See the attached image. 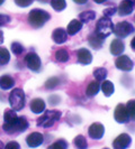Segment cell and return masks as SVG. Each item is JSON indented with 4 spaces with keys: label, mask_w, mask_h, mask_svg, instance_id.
Listing matches in <instances>:
<instances>
[{
    "label": "cell",
    "mask_w": 135,
    "mask_h": 149,
    "mask_svg": "<svg viewBox=\"0 0 135 149\" xmlns=\"http://www.w3.org/2000/svg\"><path fill=\"white\" fill-rule=\"evenodd\" d=\"M51 15L43 9H33L28 14V22L33 28H41L45 25V22H49Z\"/></svg>",
    "instance_id": "obj_1"
},
{
    "label": "cell",
    "mask_w": 135,
    "mask_h": 149,
    "mask_svg": "<svg viewBox=\"0 0 135 149\" xmlns=\"http://www.w3.org/2000/svg\"><path fill=\"white\" fill-rule=\"evenodd\" d=\"M8 100L14 111H20L25 107V92L19 88H16L10 92Z\"/></svg>",
    "instance_id": "obj_2"
},
{
    "label": "cell",
    "mask_w": 135,
    "mask_h": 149,
    "mask_svg": "<svg viewBox=\"0 0 135 149\" xmlns=\"http://www.w3.org/2000/svg\"><path fill=\"white\" fill-rule=\"evenodd\" d=\"M114 31V24L110 20V18L107 17H101L96 24V29L95 33L97 34L99 37H101L103 39L107 38L110 34Z\"/></svg>",
    "instance_id": "obj_3"
},
{
    "label": "cell",
    "mask_w": 135,
    "mask_h": 149,
    "mask_svg": "<svg viewBox=\"0 0 135 149\" xmlns=\"http://www.w3.org/2000/svg\"><path fill=\"white\" fill-rule=\"evenodd\" d=\"M62 113L59 110H49V111H44L43 116H41L37 119L36 123L38 127L43 128H50L54 125L55 121L61 118Z\"/></svg>",
    "instance_id": "obj_4"
},
{
    "label": "cell",
    "mask_w": 135,
    "mask_h": 149,
    "mask_svg": "<svg viewBox=\"0 0 135 149\" xmlns=\"http://www.w3.org/2000/svg\"><path fill=\"white\" fill-rule=\"evenodd\" d=\"M134 26L128 22H120L114 26V34L120 38H125L134 33Z\"/></svg>",
    "instance_id": "obj_5"
},
{
    "label": "cell",
    "mask_w": 135,
    "mask_h": 149,
    "mask_svg": "<svg viewBox=\"0 0 135 149\" xmlns=\"http://www.w3.org/2000/svg\"><path fill=\"white\" fill-rule=\"evenodd\" d=\"M25 62H26L27 67L30 70H32L33 72H39L41 68H42V62H41V58L36 53H28L25 57Z\"/></svg>",
    "instance_id": "obj_6"
},
{
    "label": "cell",
    "mask_w": 135,
    "mask_h": 149,
    "mask_svg": "<svg viewBox=\"0 0 135 149\" xmlns=\"http://www.w3.org/2000/svg\"><path fill=\"white\" fill-rule=\"evenodd\" d=\"M18 119V116L16 111H14L13 109H7L5 110V113H4V126H2V129L7 132V134H10V130L14 126V123L16 122V120Z\"/></svg>",
    "instance_id": "obj_7"
},
{
    "label": "cell",
    "mask_w": 135,
    "mask_h": 149,
    "mask_svg": "<svg viewBox=\"0 0 135 149\" xmlns=\"http://www.w3.org/2000/svg\"><path fill=\"white\" fill-rule=\"evenodd\" d=\"M115 65L120 71L129 72L134 67V62L131 60L127 55H120L115 61Z\"/></svg>",
    "instance_id": "obj_8"
},
{
    "label": "cell",
    "mask_w": 135,
    "mask_h": 149,
    "mask_svg": "<svg viewBox=\"0 0 135 149\" xmlns=\"http://www.w3.org/2000/svg\"><path fill=\"white\" fill-rule=\"evenodd\" d=\"M114 118L118 123H127L129 121V116H128L126 105L123 103L117 104V107L115 108V111H114Z\"/></svg>",
    "instance_id": "obj_9"
},
{
    "label": "cell",
    "mask_w": 135,
    "mask_h": 149,
    "mask_svg": "<svg viewBox=\"0 0 135 149\" xmlns=\"http://www.w3.org/2000/svg\"><path fill=\"white\" fill-rule=\"evenodd\" d=\"M105 134V127L99 123V122H95L92 123L88 129V134L90 138L95 139V140H100Z\"/></svg>",
    "instance_id": "obj_10"
},
{
    "label": "cell",
    "mask_w": 135,
    "mask_h": 149,
    "mask_svg": "<svg viewBox=\"0 0 135 149\" xmlns=\"http://www.w3.org/2000/svg\"><path fill=\"white\" fill-rule=\"evenodd\" d=\"M132 138L127 134H120L112 142V148L115 149H126L131 146Z\"/></svg>",
    "instance_id": "obj_11"
},
{
    "label": "cell",
    "mask_w": 135,
    "mask_h": 149,
    "mask_svg": "<svg viewBox=\"0 0 135 149\" xmlns=\"http://www.w3.org/2000/svg\"><path fill=\"white\" fill-rule=\"evenodd\" d=\"M44 141V136L41 132H32L26 138V143L30 148H36L41 146Z\"/></svg>",
    "instance_id": "obj_12"
},
{
    "label": "cell",
    "mask_w": 135,
    "mask_h": 149,
    "mask_svg": "<svg viewBox=\"0 0 135 149\" xmlns=\"http://www.w3.org/2000/svg\"><path fill=\"white\" fill-rule=\"evenodd\" d=\"M77 57L78 62L82 65H88L92 62V54L87 48H79L77 51Z\"/></svg>",
    "instance_id": "obj_13"
},
{
    "label": "cell",
    "mask_w": 135,
    "mask_h": 149,
    "mask_svg": "<svg viewBox=\"0 0 135 149\" xmlns=\"http://www.w3.org/2000/svg\"><path fill=\"white\" fill-rule=\"evenodd\" d=\"M30 127V123H28V120L26 117H18V119L16 120V122L14 123V126L11 128V134H15V132H22V131H26Z\"/></svg>",
    "instance_id": "obj_14"
},
{
    "label": "cell",
    "mask_w": 135,
    "mask_h": 149,
    "mask_svg": "<svg viewBox=\"0 0 135 149\" xmlns=\"http://www.w3.org/2000/svg\"><path fill=\"white\" fill-rule=\"evenodd\" d=\"M134 9V2L131 0H123L120 1V6L117 8V11L120 16H128L133 13Z\"/></svg>",
    "instance_id": "obj_15"
},
{
    "label": "cell",
    "mask_w": 135,
    "mask_h": 149,
    "mask_svg": "<svg viewBox=\"0 0 135 149\" xmlns=\"http://www.w3.org/2000/svg\"><path fill=\"white\" fill-rule=\"evenodd\" d=\"M124 49H125V44H124V42L122 39H120V38L112 39V42L110 43V46H109V51H110L112 55L120 56V55H122V53L124 52Z\"/></svg>",
    "instance_id": "obj_16"
},
{
    "label": "cell",
    "mask_w": 135,
    "mask_h": 149,
    "mask_svg": "<svg viewBox=\"0 0 135 149\" xmlns=\"http://www.w3.org/2000/svg\"><path fill=\"white\" fill-rule=\"evenodd\" d=\"M52 39L55 44H63L68 40V33L63 28H56L52 33Z\"/></svg>",
    "instance_id": "obj_17"
},
{
    "label": "cell",
    "mask_w": 135,
    "mask_h": 149,
    "mask_svg": "<svg viewBox=\"0 0 135 149\" xmlns=\"http://www.w3.org/2000/svg\"><path fill=\"white\" fill-rule=\"evenodd\" d=\"M30 110L34 113H43L45 111V102L41 97H35L30 101Z\"/></svg>",
    "instance_id": "obj_18"
},
{
    "label": "cell",
    "mask_w": 135,
    "mask_h": 149,
    "mask_svg": "<svg viewBox=\"0 0 135 149\" xmlns=\"http://www.w3.org/2000/svg\"><path fill=\"white\" fill-rule=\"evenodd\" d=\"M82 22H80L79 19H72L71 22H69V25H68L67 27V33L68 35H70V36H73L75 34H78L80 30L82 29Z\"/></svg>",
    "instance_id": "obj_19"
},
{
    "label": "cell",
    "mask_w": 135,
    "mask_h": 149,
    "mask_svg": "<svg viewBox=\"0 0 135 149\" xmlns=\"http://www.w3.org/2000/svg\"><path fill=\"white\" fill-rule=\"evenodd\" d=\"M104 40H105V39H103L101 37H99L95 31H94L92 34H90L89 37H88V43H89L90 46H91L92 48H95V49L101 48V46H103V44H104Z\"/></svg>",
    "instance_id": "obj_20"
},
{
    "label": "cell",
    "mask_w": 135,
    "mask_h": 149,
    "mask_svg": "<svg viewBox=\"0 0 135 149\" xmlns=\"http://www.w3.org/2000/svg\"><path fill=\"white\" fill-rule=\"evenodd\" d=\"M15 80L10 75H1L0 76V89L1 90H9L14 88Z\"/></svg>",
    "instance_id": "obj_21"
},
{
    "label": "cell",
    "mask_w": 135,
    "mask_h": 149,
    "mask_svg": "<svg viewBox=\"0 0 135 149\" xmlns=\"http://www.w3.org/2000/svg\"><path fill=\"white\" fill-rule=\"evenodd\" d=\"M54 57H55L56 62H60V63H65V62L70 60V55H69V52H68L67 48L58 49L54 54Z\"/></svg>",
    "instance_id": "obj_22"
},
{
    "label": "cell",
    "mask_w": 135,
    "mask_h": 149,
    "mask_svg": "<svg viewBox=\"0 0 135 149\" xmlns=\"http://www.w3.org/2000/svg\"><path fill=\"white\" fill-rule=\"evenodd\" d=\"M99 90H100V82H98L96 80L95 81H91L88 84V88L86 90V94L88 97H95L98 92H99Z\"/></svg>",
    "instance_id": "obj_23"
},
{
    "label": "cell",
    "mask_w": 135,
    "mask_h": 149,
    "mask_svg": "<svg viewBox=\"0 0 135 149\" xmlns=\"http://www.w3.org/2000/svg\"><path fill=\"white\" fill-rule=\"evenodd\" d=\"M100 89L103 91V93L105 94V97H110V95H112V93L115 91L112 82L107 81V80H105V81H103V82L100 83Z\"/></svg>",
    "instance_id": "obj_24"
},
{
    "label": "cell",
    "mask_w": 135,
    "mask_h": 149,
    "mask_svg": "<svg viewBox=\"0 0 135 149\" xmlns=\"http://www.w3.org/2000/svg\"><path fill=\"white\" fill-rule=\"evenodd\" d=\"M96 18V13L92 10H87V11H82L79 15V20L82 24H87V22H92Z\"/></svg>",
    "instance_id": "obj_25"
},
{
    "label": "cell",
    "mask_w": 135,
    "mask_h": 149,
    "mask_svg": "<svg viewBox=\"0 0 135 149\" xmlns=\"http://www.w3.org/2000/svg\"><path fill=\"white\" fill-rule=\"evenodd\" d=\"M107 75H108V71L106 70L105 67H98V68L94 70V76H95L96 81H98V82L105 81Z\"/></svg>",
    "instance_id": "obj_26"
},
{
    "label": "cell",
    "mask_w": 135,
    "mask_h": 149,
    "mask_svg": "<svg viewBox=\"0 0 135 149\" xmlns=\"http://www.w3.org/2000/svg\"><path fill=\"white\" fill-rule=\"evenodd\" d=\"M73 145L77 149H87L88 148V142L87 139L83 137L82 134H79L77 136L75 139H73Z\"/></svg>",
    "instance_id": "obj_27"
},
{
    "label": "cell",
    "mask_w": 135,
    "mask_h": 149,
    "mask_svg": "<svg viewBox=\"0 0 135 149\" xmlns=\"http://www.w3.org/2000/svg\"><path fill=\"white\" fill-rule=\"evenodd\" d=\"M50 3H51V7L54 10H56V11H62V10H64L65 7H67L65 0H51Z\"/></svg>",
    "instance_id": "obj_28"
},
{
    "label": "cell",
    "mask_w": 135,
    "mask_h": 149,
    "mask_svg": "<svg viewBox=\"0 0 135 149\" xmlns=\"http://www.w3.org/2000/svg\"><path fill=\"white\" fill-rule=\"evenodd\" d=\"M10 60V54L7 48L0 47V65H6Z\"/></svg>",
    "instance_id": "obj_29"
},
{
    "label": "cell",
    "mask_w": 135,
    "mask_h": 149,
    "mask_svg": "<svg viewBox=\"0 0 135 149\" xmlns=\"http://www.w3.org/2000/svg\"><path fill=\"white\" fill-rule=\"evenodd\" d=\"M47 149H68V142L64 139H59L49 146Z\"/></svg>",
    "instance_id": "obj_30"
},
{
    "label": "cell",
    "mask_w": 135,
    "mask_h": 149,
    "mask_svg": "<svg viewBox=\"0 0 135 149\" xmlns=\"http://www.w3.org/2000/svg\"><path fill=\"white\" fill-rule=\"evenodd\" d=\"M126 109H127L129 119H132L133 121H135V99L128 101L127 104H126Z\"/></svg>",
    "instance_id": "obj_31"
},
{
    "label": "cell",
    "mask_w": 135,
    "mask_h": 149,
    "mask_svg": "<svg viewBox=\"0 0 135 149\" xmlns=\"http://www.w3.org/2000/svg\"><path fill=\"white\" fill-rule=\"evenodd\" d=\"M59 84H60V79L56 77V76H53V77H50V79L45 82V88L49 90H51V89L56 88Z\"/></svg>",
    "instance_id": "obj_32"
},
{
    "label": "cell",
    "mask_w": 135,
    "mask_h": 149,
    "mask_svg": "<svg viewBox=\"0 0 135 149\" xmlns=\"http://www.w3.org/2000/svg\"><path fill=\"white\" fill-rule=\"evenodd\" d=\"M11 51L15 55H20L24 52V46L18 42H14L11 44Z\"/></svg>",
    "instance_id": "obj_33"
},
{
    "label": "cell",
    "mask_w": 135,
    "mask_h": 149,
    "mask_svg": "<svg viewBox=\"0 0 135 149\" xmlns=\"http://www.w3.org/2000/svg\"><path fill=\"white\" fill-rule=\"evenodd\" d=\"M104 13V17H107V18H110L112 16H114L116 13H117V8L116 7H109L106 8L105 10L103 11Z\"/></svg>",
    "instance_id": "obj_34"
},
{
    "label": "cell",
    "mask_w": 135,
    "mask_h": 149,
    "mask_svg": "<svg viewBox=\"0 0 135 149\" xmlns=\"http://www.w3.org/2000/svg\"><path fill=\"white\" fill-rule=\"evenodd\" d=\"M34 0H15V3L18 6V7H22V8H26L30 6L33 3Z\"/></svg>",
    "instance_id": "obj_35"
},
{
    "label": "cell",
    "mask_w": 135,
    "mask_h": 149,
    "mask_svg": "<svg viewBox=\"0 0 135 149\" xmlns=\"http://www.w3.org/2000/svg\"><path fill=\"white\" fill-rule=\"evenodd\" d=\"M4 149H20V146L17 141H9L4 147Z\"/></svg>",
    "instance_id": "obj_36"
},
{
    "label": "cell",
    "mask_w": 135,
    "mask_h": 149,
    "mask_svg": "<svg viewBox=\"0 0 135 149\" xmlns=\"http://www.w3.org/2000/svg\"><path fill=\"white\" fill-rule=\"evenodd\" d=\"M9 22H10V17H9V16L1 15V14H0V27H1V26L7 25Z\"/></svg>",
    "instance_id": "obj_37"
},
{
    "label": "cell",
    "mask_w": 135,
    "mask_h": 149,
    "mask_svg": "<svg viewBox=\"0 0 135 149\" xmlns=\"http://www.w3.org/2000/svg\"><path fill=\"white\" fill-rule=\"evenodd\" d=\"M75 3H78V5H83V3H86L88 0H73Z\"/></svg>",
    "instance_id": "obj_38"
},
{
    "label": "cell",
    "mask_w": 135,
    "mask_h": 149,
    "mask_svg": "<svg viewBox=\"0 0 135 149\" xmlns=\"http://www.w3.org/2000/svg\"><path fill=\"white\" fill-rule=\"evenodd\" d=\"M131 48L135 52V36H134V38L132 39V42H131Z\"/></svg>",
    "instance_id": "obj_39"
},
{
    "label": "cell",
    "mask_w": 135,
    "mask_h": 149,
    "mask_svg": "<svg viewBox=\"0 0 135 149\" xmlns=\"http://www.w3.org/2000/svg\"><path fill=\"white\" fill-rule=\"evenodd\" d=\"M4 43V33L0 30V44H2Z\"/></svg>",
    "instance_id": "obj_40"
},
{
    "label": "cell",
    "mask_w": 135,
    "mask_h": 149,
    "mask_svg": "<svg viewBox=\"0 0 135 149\" xmlns=\"http://www.w3.org/2000/svg\"><path fill=\"white\" fill-rule=\"evenodd\" d=\"M96 3H104L105 1H107V0H94Z\"/></svg>",
    "instance_id": "obj_41"
},
{
    "label": "cell",
    "mask_w": 135,
    "mask_h": 149,
    "mask_svg": "<svg viewBox=\"0 0 135 149\" xmlns=\"http://www.w3.org/2000/svg\"><path fill=\"white\" fill-rule=\"evenodd\" d=\"M38 1H41V2H49L50 0H38Z\"/></svg>",
    "instance_id": "obj_42"
},
{
    "label": "cell",
    "mask_w": 135,
    "mask_h": 149,
    "mask_svg": "<svg viewBox=\"0 0 135 149\" xmlns=\"http://www.w3.org/2000/svg\"><path fill=\"white\" fill-rule=\"evenodd\" d=\"M4 2H5V0H0V6H1V5L4 3Z\"/></svg>",
    "instance_id": "obj_43"
},
{
    "label": "cell",
    "mask_w": 135,
    "mask_h": 149,
    "mask_svg": "<svg viewBox=\"0 0 135 149\" xmlns=\"http://www.w3.org/2000/svg\"><path fill=\"white\" fill-rule=\"evenodd\" d=\"M131 1H133V2H135V0H131Z\"/></svg>",
    "instance_id": "obj_44"
},
{
    "label": "cell",
    "mask_w": 135,
    "mask_h": 149,
    "mask_svg": "<svg viewBox=\"0 0 135 149\" xmlns=\"http://www.w3.org/2000/svg\"><path fill=\"white\" fill-rule=\"evenodd\" d=\"M104 149H108V148H104Z\"/></svg>",
    "instance_id": "obj_45"
},
{
    "label": "cell",
    "mask_w": 135,
    "mask_h": 149,
    "mask_svg": "<svg viewBox=\"0 0 135 149\" xmlns=\"http://www.w3.org/2000/svg\"><path fill=\"white\" fill-rule=\"evenodd\" d=\"M134 5H135V2H134Z\"/></svg>",
    "instance_id": "obj_46"
}]
</instances>
